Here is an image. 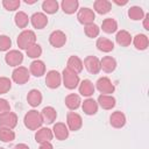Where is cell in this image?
<instances>
[{"label":"cell","mask_w":149,"mask_h":149,"mask_svg":"<svg viewBox=\"0 0 149 149\" xmlns=\"http://www.w3.org/2000/svg\"><path fill=\"white\" fill-rule=\"evenodd\" d=\"M23 123L29 130H37L43 125V119L40 112L36 109H30L24 114Z\"/></svg>","instance_id":"6da1fadb"},{"label":"cell","mask_w":149,"mask_h":149,"mask_svg":"<svg viewBox=\"0 0 149 149\" xmlns=\"http://www.w3.org/2000/svg\"><path fill=\"white\" fill-rule=\"evenodd\" d=\"M16 43L21 50H27L29 47H31L33 44L36 43V35L30 29H23L19 34V36L16 38Z\"/></svg>","instance_id":"7a4b0ae2"},{"label":"cell","mask_w":149,"mask_h":149,"mask_svg":"<svg viewBox=\"0 0 149 149\" xmlns=\"http://www.w3.org/2000/svg\"><path fill=\"white\" fill-rule=\"evenodd\" d=\"M62 83L68 90H74L76 87H78V85L80 83V79H79V76L76 72L65 68L62 72Z\"/></svg>","instance_id":"3957f363"},{"label":"cell","mask_w":149,"mask_h":149,"mask_svg":"<svg viewBox=\"0 0 149 149\" xmlns=\"http://www.w3.org/2000/svg\"><path fill=\"white\" fill-rule=\"evenodd\" d=\"M30 78V72L26 66H17L13 70L12 72V80L16 83L17 85H23L26 84Z\"/></svg>","instance_id":"277c9868"},{"label":"cell","mask_w":149,"mask_h":149,"mask_svg":"<svg viewBox=\"0 0 149 149\" xmlns=\"http://www.w3.org/2000/svg\"><path fill=\"white\" fill-rule=\"evenodd\" d=\"M77 20L79 23L87 26L91 23H94L95 20V14L93 12V9L87 8V7H83L80 9H78V14H77Z\"/></svg>","instance_id":"5b68a950"},{"label":"cell","mask_w":149,"mask_h":149,"mask_svg":"<svg viewBox=\"0 0 149 149\" xmlns=\"http://www.w3.org/2000/svg\"><path fill=\"white\" fill-rule=\"evenodd\" d=\"M94 87H97V90L101 94H111L112 95V93L115 91V86L108 77H100L97 80Z\"/></svg>","instance_id":"8992f818"},{"label":"cell","mask_w":149,"mask_h":149,"mask_svg":"<svg viewBox=\"0 0 149 149\" xmlns=\"http://www.w3.org/2000/svg\"><path fill=\"white\" fill-rule=\"evenodd\" d=\"M5 62L7 65L13 66V68H17L21 65V63L23 62V55L21 51L19 50H9L7 51V54L5 55Z\"/></svg>","instance_id":"52a82bcc"},{"label":"cell","mask_w":149,"mask_h":149,"mask_svg":"<svg viewBox=\"0 0 149 149\" xmlns=\"http://www.w3.org/2000/svg\"><path fill=\"white\" fill-rule=\"evenodd\" d=\"M66 126H68L69 130H72V132L79 130L83 126L81 116L76 112H69L66 114Z\"/></svg>","instance_id":"ba28073f"},{"label":"cell","mask_w":149,"mask_h":149,"mask_svg":"<svg viewBox=\"0 0 149 149\" xmlns=\"http://www.w3.org/2000/svg\"><path fill=\"white\" fill-rule=\"evenodd\" d=\"M45 84L49 88H57L62 84V74L56 70H50L45 76Z\"/></svg>","instance_id":"9c48e42d"},{"label":"cell","mask_w":149,"mask_h":149,"mask_svg":"<svg viewBox=\"0 0 149 149\" xmlns=\"http://www.w3.org/2000/svg\"><path fill=\"white\" fill-rule=\"evenodd\" d=\"M49 43L54 48H62L66 43V35L62 30H54L49 35Z\"/></svg>","instance_id":"30bf717a"},{"label":"cell","mask_w":149,"mask_h":149,"mask_svg":"<svg viewBox=\"0 0 149 149\" xmlns=\"http://www.w3.org/2000/svg\"><path fill=\"white\" fill-rule=\"evenodd\" d=\"M85 69L92 73V74H97L99 73V71L101 70L100 69V59L97 57V56H87L84 62H83Z\"/></svg>","instance_id":"8fae6325"},{"label":"cell","mask_w":149,"mask_h":149,"mask_svg":"<svg viewBox=\"0 0 149 149\" xmlns=\"http://www.w3.org/2000/svg\"><path fill=\"white\" fill-rule=\"evenodd\" d=\"M17 125V115L14 112H8L0 115V127L13 129Z\"/></svg>","instance_id":"7c38bea8"},{"label":"cell","mask_w":149,"mask_h":149,"mask_svg":"<svg viewBox=\"0 0 149 149\" xmlns=\"http://www.w3.org/2000/svg\"><path fill=\"white\" fill-rule=\"evenodd\" d=\"M69 133H70V130H69L68 126L63 122H56L52 127V134L58 141L66 140L69 137Z\"/></svg>","instance_id":"4fadbf2b"},{"label":"cell","mask_w":149,"mask_h":149,"mask_svg":"<svg viewBox=\"0 0 149 149\" xmlns=\"http://www.w3.org/2000/svg\"><path fill=\"white\" fill-rule=\"evenodd\" d=\"M54 137L52 130L48 127H41L36 130L35 133V141L37 143H45V142H50Z\"/></svg>","instance_id":"5bb4252c"},{"label":"cell","mask_w":149,"mask_h":149,"mask_svg":"<svg viewBox=\"0 0 149 149\" xmlns=\"http://www.w3.org/2000/svg\"><path fill=\"white\" fill-rule=\"evenodd\" d=\"M29 19H30V22H31L33 27L36 28V29H43L48 24V17H47V15L44 13H41V12L34 13Z\"/></svg>","instance_id":"9a60e30c"},{"label":"cell","mask_w":149,"mask_h":149,"mask_svg":"<svg viewBox=\"0 0 149 149\" xmlns=\"http://www.w3.org/2000/svg\"><path fill=\"white\" fill-rule=\"evenodd\" d=\"M78 90H79L80 95L86 97V98H90L91 95H93V93L95 91V87H94L93 83L90 79H84V80H81L79 83Z\"/></svg>","instance_id":"2e32d148"},{"label":"cell","mask_w":149,"mask_h":149,"mask_svg":"<svg viewBox=\"0 0 149 149\" xmlns=\"http://www.w3.org/2000/svg\"><path fill=\"white\" fill-rule=\"evenodd\" d=\"M97 102H98V106H100L102 109L108 111V109H112L115 106L116 100L111 94H100L98 97V101Z\"/></svg>","instance_id":"e0dca14e"},{"label":"cell","mask_w":149,"mask_h":149,"mask_svg":"<svg viewBox=\"0 0 149 149\" xmlns=\"http://www.w3.org/2000/svg\"><path fill=\"white\" fill-rule=\"evenodd\" d=\"M29 72L34 77H42L45 73V64L43 61L35 59L29 65Z\"/></svg>","instance_id":"ac0fdd59"},{"label":"cell","mask_w":149,"mask_h":149,"mask_svg":"<svg viewBox=\"0 0 149 149\" xmlns=\"http://www.w3.org/2000/svg\"><path fill=\"white\" fill-rule=\"evenodd\" d=\"M109 123L114 128H122L126 125V115L121 111H115L109 116Z\"/></svg>","instance_id":"d6986e66"},{"label":"cell","mask_w":149,"mask_h":149,"mask_svg":"<svg viewBox=\"0 0 149 149\" xmlns=\"http://www.w3.org/2000/svg\"><path fill=\"white\" fill-rule=\"evenodd\" d=\"M66 68L73 72H76L77 74L80 73L83 71V68H84V64H83V61L78 57V56H70L68 62H66Z\"/></svg>","instance_id":"ffe728a7"},{"label":"cell","mask_w":149,"mask_h":149,"mask_svg":"<svg viewBox=\"0 0 149 149\" xmlns=\"http://www.w3.org/2000/svg\"><path fill=\"white\" fill-rule=\"evenodd\" d=\"M100 69L106 72V73H111L116 69V61L114 57L112 56H105L100 59Z\"/></svg>","instance_id":"44dd1931"},{"label":"cell","mask_w":149,"mask_h":149,"mask_svg":"<svg viewBox=\"0 0 149 149\" xmlns=\"http://www.w3.org/2000/svg\"><path fill=\"white\" fill-rule=\"evenodd\" d=\"M98 102L93 98H87L81 102V109L86 115H94L98 112Z\"/></svg>","instance_id":"7402d4cb"},{"label":"cell","mask_w":149,"mask_h":149,"mask_svg":"<svg viewBox=\"0 0 149 149\" xmlns=\"http://www.w3.org/2000/svg\"><path fill=\"white\" fill-rule=\"evenodd\" d=\"M132 40H133V37H132L130 33L125 30V29L119 30L115 35V41L121 47H129L130 43H132Z\"/></svg>","instance_id":"603a6c76"},{"label":"cell","mask_w":149,"mask_h":149,"mask_svg":"<svg viewBox=\"0 0 149 149\" xmlns=\"http://www.w3.org/2000/svg\"><path fill=\"white\" fill-rule=\"evenodd\" d=\"M42 99H43L42 93H41L38 90H36V88L30 90V91L28 92V94H27V102H28V105H30L31 107H37V106H40L41 102H42Z\"/></svg>","instance_id":"cb8c5ba5"},{"label":"cell","mask_w":149,"mask_h":149,"mask_svg":"<svg viewBox=\"0 0 149 149\" xmlns=\"http://www.w3.org/2000/svg\"><path fill=\"white\" fill-rule=\"evenodd\" d=\"M41 115H42L43 122H45L48 125H51V123L55 122V120L57 118V112L52 106H47L41 111Z\"/></svg>","instance_id":"d4e9b609"},{"label":"cell","mask_w":149,"mask_h":149,"mask_svg":"<svg viewBox=\"0 0 149 149\" xmlns=\"http://www.w3.org/2000/svg\"><path fill=\"white\" fill-rule=\"evenodd\" d=\"M81 105V100L80 97L76 93H70L65 97V106L70 109V111H76L77 108H79Z\"/></svg>","instance_id":"484cf974"},{"label":"cell","mask_w":149,"mask_h":149,"mask_svg":"<svg viewBox=\"0 0 149 149\" xmlns=\"http://www.w3.org/2000/svg\"><path fill=\"white\" fill-rule=\"evenodd\" d=\"M95 47L101 52H111L114 49V43L106 37H98Z\"/></svg>","instance_id":"4316f807"},{"label":"cell","mask_w":149,"mask_h":149,"mask_svg":"<svg viewBox=\"0 0 149 149\" xmlns=\"http://www.w3.org/2000/svg\"><path fill=\"white\" fill-rule=\"evenodd\" d=\"M93 8L94 10L93 12H97L98 14H107L111 8H112V3L108 1V0H95L93 2Z\"/></svg>","instance_id":"83f0119b"},{"label":"cell","mask_w":149,"mask_h":149,"mask_svg":"<svg viewBox=\"0 0 149 149\" xmlns=\"http://www.w3.org/2000/svg\"><path fill=\"white\" fill-rule=\"evenodd\" d=\"M61 7L65 14L71 15L78 10L79 2H78V0H63L61 2Z\"/></svg>","instance_id":"f1b7e54d"},{"label":"cell","mask_w":149,"mask_h":149,"mask_svg":"<svg viewBox=\"0 0 149 149\" xmlns=\"http://www.w3.org/2000/svg\"><path fill=\"white\" fill-rule=\"evenodd\" d=\"M135 49L137 50H146L149 45V40H148V36L144 35V34H137L134 36V38L132 40Z\"/></svg>","instance_id":"f546056e"},{"label":"cell","mask_w":149,"mask_h":149,"mask_svg":"<svg viewBox=\"0 0 149 149\" xmlns=\"http://www.w3.org/2000/svg\"><path fill=\"white\" fill-rule=\"evenodd\" d=\"M101 29L106 34H113L118 30V22L113 17H107L101 23Z\"/></svg>","instance_id":"4dcf8cb0"},{"label":"cell","mask_w":149,"mask_h":149,"mask_svg":"<svg viewBox=\"0 0 149 149\" xmlns=\"http://www.w3.org/2000/svg\"><path fill=\"white\" fill-rule=\"evenodd\" d=\"M58 7H59V3L57 2V0H44L42 2V9L47 14H55V13H57Z\"/></svg>","instance_id":"1f68e13d"},{"label":"cell","mask_w":149,"mask_h":149,"mask_svg":"<svg viewBox=\"0 0 149 149\" xmlns=\"http://www.w3.org/2000/svg\"><path fill=\"white\" fill-rule=\"evenodd\" d=\"M29 21H30L29 16H28L24 12H22V10H19V12L15 14V16H14V22H15V24H16L19 28H22V29L28 26Z\"/></svg>","instance_id":"d6a6232c"},{"label":"cell","mask_w":149,"mask_h":149,"mask_svg":"<svg viewBox=\"0 0 149 149\" xmlns=\"http://www.w3.org/2000/svg\"><path fill=\"white\" fill-rule=\"evenodd\" d=\"M128 16L133 21H140L144 17V12L140 6H132L128 9Z\"/></svg>","instance_id":"836d02e7"},{"label":"cell","mask_w":149,"mask_h":149,"mask_svg":"<svg viewBox=\"0 0 149 149\" xmlns=\"http://www.w3.org/2000/svg\"><path fill=\"white\" fill-rule=\"evenodd\" d=\"M14 140H15V133L13 129L0 127V141H2L5 143H9Z\"/></svg>","instance_id":"e575fe53"},{"label":"cell","mask_w":149,"mask_h":149,"mask_svg":"<svg viewBox=\"0 0 149 149\" xmlns=\"http://www.w3.org/2000/svg\"><path fill=\"white\" fill-rule=\"evenodd\" d=\"M84 33L87 37L90 38H95L99 36V33H100V28L95 24V23H91V24H87L84 27Z\"/></svg>","instance_id":"d590c367"},{"label":"cell","mask_w":149,"mask_h":149,"mask_svg":"<svg viewBox=\"0 0 149 149\" xmlns=\"http://www.w3.org/2000/svg\"><path fill=\"white\" fill-rule=\"evenodd\" d=\"M26 52H27V56H28L29 58L38 59V57L42 55V48H41L40 44L35 43V44H33L31 47H29V48L26 50Z\"/></svg>","instance_id":"8d00e7d4"},{"label":"cell","mask_w":149,"mask_h":149,"mask_svg":"<svg viewBox=\"0 0 149 149\" xmlns=\"http://www.w3.org/2000/svg\"><path fill=\"white\" fill-rule=\"evenodd\" d=\"M20 5H21L20 0H3V1H2L3 8H5L6 10H8V12H14V10H16V9L20 7Z\"/></svg>","instance_id":"74e56055"},{"label":"cell","mask_w":149,"mask_h":149,"mask_svg":"<svg viewBox=\"0 0 149 149\" xmlns=\"http://www.w3.org/2000/svg\"><path fill=\"white\" fill-rule=\"evenodd\" d=\"M12 88V80L7 77H0V94L9 92Z\"/></svg>","instance_id":"f35d334b"},{"label":"cell","mask_w":149,"mask_h":149,"mask_svg":"<svg viewBox=\"0 0 149 149\" xmlns=\"http://www.w3.org/2000/svg\"><path fill=\"white\" fill-rule=\"evenodd\" d=\"M12 47V40L7 35H0V51H9Z\"/></svg>","instance_id":"ab89813d"},{"label":"cell","mask_w":149,"mask_h":149,"mask_svg":"<svg viewBox=\"0 0 149 149\" xmlns=\"http://www.w3.org/2000/svg\"><path fill=\"white\" fill-rule=\"evenodd\" d=\"M10 112V105L6 99L0 98V115Z\"/></svg>","instance_id":"60d3db41"},{"label":"cell","mask_w":149,"mask_h":149,"mask_svg":"<svg viewBox=\"0 0 149 149\" xmlns=\"http://www.w3.org/2000/svg\"><path fill=\"white\" fill-rule=\"evenodd\" d=\"M142 20H143V28L146 30H149V14H146Z\"/></svg>","instance_id":"b9f144b4"},{"label":"cell","mask_w":149,"mask_h":149,"mask_svg":"<svg viewBox=\"0 0 149 149\" xmlns=\"http://www.w3.org/2000/svg\"><path fill=\"white\" fill-rule=\"evenodd\" d=\"M38 149H54V147L50 142H45V143H41Z\"/></svg>","instance_id":"7bdbcfd3"},{"label":"cell","mask_w":149,"mask_h":149,"mask_svg":"<svg viewBox=\"0 0 149 149\" xmlns=\"http://www.w3.org/2000/svg\"><path fill=\"white\" fill-rule=\"evenodd\" d=\"M13 149H29V147L26 143H17L16 146L13 147Z\"/></svg>","instance_id":"ee69618b"},{"label":"cell","mask_w":149,"mask_h":149,"mask_svg":"<svg viewBox=\"0 0 149 149\" xmlns=\"http://www.w3.org/2000/svg\"><path fill=\"white\" fill-rule=\"evenodd\" d=\"M128 1L127 0H125V1H118V0H114V3H116V5H119V6H123V5H126Z\"/></svg>","instance_id":"f6af8a7d"},{"label":"cell","mask_w":149,"mask_h":149,"mask_svg":"<svg viewBox=\"0 0 149 149\" xmlns=\"http://www.w3.org/2000/svg\"><path fill=\"white\" fill-rule=\"evenodd\" d=\"M24 2H26V3H35L36 1H28V0H26Z\"/></svg>","instance_id":"bcb514c9"},{"label":"cell","mask_w":149,"mask_h":149,"mask_svg":"<svg viewBox=\"0 0 149 149\" xmlns=\"http://www.w3.org/2000/svg\"><path fill=\"white\" fill-rule=\"evenodd\" d=\"M0 149H5V148H1V147H0Z\"/></svg>","instance_id":"7dc6e473"}]
</instances>
